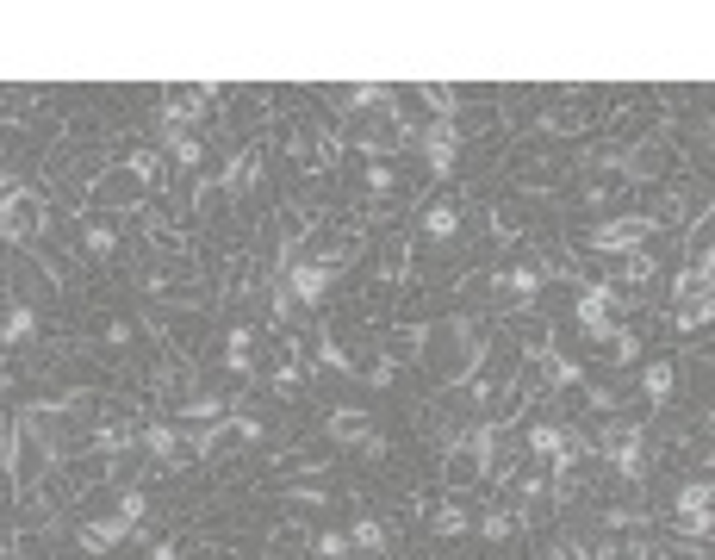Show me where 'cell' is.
I'll return each instance as SVG.
<instances>
[{
	"label": "cell",
	"instance_id": "1",
	"mask_svg": "<svg viewBox=\"0 0 715 560\" xmlns=\"http://www.w3.org/2000/svg\"><path fill=\"white\" fill-rule=\"evenodd\" d=\"M417 361H423V368L436 374V380L467 386V380L479 374V361H485V336H479L473 318L448 312V318H436V324H423V330H417Z\"/></svg>",
	"mask_w": 715,
	"mask_h": 560
},
{
	"label": "cell",
	"instance_id": "2",
	"mask_svg": "<svg viewBox=\"0 0 715 560\" xmlns=\"http://www.w3.org/2000/svg\"><path fill=\"white\" fill-rule=\"evenodd\" d=\"M492 467H498V424L492 417H479V424L448 436V448H442V480L448 486H479V480H492Z\"/></svg>",
	"mask_w": 715,
	"mask_h": 560
},
{
	"label": "cell",
	"instance_id": "3",
	"mask_svg": "<svg viewBox=\"0 0 715 560\" xmlns=\"http://www.w3.org/2000/svg\"><path fill=\"white\" fill-rule=\"evenodd\" d=\"M523 448H529V461H535V467H548V473H572V467L591 455V442H585L579 430L554 424V417H535L529 436H523Z\"/></svg>",
	"mask_w": 715,
	"mask_h": 560
},
{
	"label": "cell",
	"instance_id": "4",
	"mask_svg": "<svg viewBox=\"0 0 715 560\" xmlns=\"http://www.w3.org/2000/svg\"><path fill=\"white\" fill-rule=\"evenodd\" d=\"M249 442H262V417H249L243 405L231 411V417H218V424H206V430H193V442H187V455L193 461H224V455H237V448H249Z\"/></svg>",
	"mask_w": 715,
	"mask_h": 560
},
{
	"label": "cell",
	"instance_id": "5",
	"mask_svg": "<svg viewBox=\"0 0 715 560\" xmlns=\"http://www.w3.org/2000/svg\"><path fill=\"white\" fill-rule=\"evenodd\" d=\"M622 293L616 287H579V299H572V324H579L591 343H610V336L622 330Z\"/></svg>",
	"mask_w": 715,
	"mask_h": 560
},
{
	"label": "cell",
	"instance_id": "6",
	"mask_svg": "<svg viewBox=\"0 0 715 560\" xmlns=\"http://www.w3.org/2000/svg\"><path fill=\"white\" fill-rule=\"evenodd\" d=\"M653 231H660V218H653V212H622V218H604V224H597V231H591V249H597V256H628V249H647V237Z\"/></svg>",
	"mask_w": 715,
	"mask_h": 560
},
{
	"label": "cell",
	"instance_id": "7",
	"mask_svg": "<svg viewBox=\"0 0 715 560\" xmlns=\"http://www.w3.org/2000/svg\"><path fill=\"white\" fill-rule=\"evenodd\" d=\"M50 224V212H44V200L32 187H7V200H0V243H32L38 231Z\"/></svg>",
	"mask_w": 715,
	"mask_h": 560
},
{
	"label": "cell",
	"instance_id": "8",
	"mask_svg": "<svg viewBox=\"0 0 715 560\" xmlns=\"http://www.w3.org/2000/svg\"><path fill=\"white\" fill-rule=\"evenodd\" d=\"M715 486L709 480H684L678 486V504H672V517H678V529H684V548H703L709 542V523H715Z\"/></svg>",
	"mask_w": 715,
	"mask_h": 560
},
{
	"label": "cell",
	"instance_id": "9",
	"mask_svg": "<svg viewBox=\"0 0 715 560\" xmlns=\"http://www.w3.org/2000/svg\"><path fill=\"white\" fill-rule=\"evenodd\" d=\"M597 448H604V461L622 473V480H647V448H641V424H604V436H597Z\"/></svg>",
	"mask_w": 715,
	"mask_h": 560
},
{
	"label": "cell",
	"instance_id": "10",
	"mask_svg": "<svg viewBox=\"0 0 715 560\" xmlns=\"http://www.w3.org/2000/svg\"><path fill=\"white\" fill-rule=\"evenodd\" d=\"M143 200H150V187H143L125 162H112L106 175L94 181V206H100V212H137Z\"/></svg>",
	"mask_w": 715,
	"mask_h": 560
},
{
	"label": "cell",
	"instance_id": "11",
	"mask_svg": "<svg viewBox=\"0 0 715 560\" xmlns=\"http://www.w3.org/2000/svg\"><path fill=\"white\" fill-rule=\"evenodd\" d=\"M280 287L293 293V305H324V293L336 287V268H324V262H286L280 268Z\"/></svg>",
	"mask_w": 715,
	"mask_h": 560
},
{
	"label": "cell",
	"instance_id": "12",
	"mask_svg": "<svg viewBox=\"0 0 715 560\" xmlns=\"http://www.w3.org/2000/svg\"><path fill=\"white\" fill-rule=\"evenodd\" d=\"M137 448H143V455H150V461H156L162 473H181V467L193 461L175 424H143V430H137Z\"/></svg>",
	"mask_w": 715,
	"mask_h": 560
},
{
	"label": "cell",
	"instance_id": "13",
	"mask_svg": "<svg viewBox=\"0 0 715 560\" xmlns=\"http://www.w3.org/2000/svg\"><path fill=\"white\" fill-rule=\"evenodd\" d=\"M349 137H355L361 150H405L417 131H411L405 119H398V112H380V119H355V125H349Z\"/></svg>",
	"mask_w": 715,
	"mask_h": 560
},
{
	"label": "cell",
	"instance_id": "14",
	"mask_svg": "<svg viewBox=\"0 0 715 560\" xmlns=\"http://www.w3.org/2000/svg\"><path fill=\"white\" fill-rule=\"evenodd\" d=\"M212 100H218V88H175L162 100V131H193Z\"/></svg>",
	"mask_w": 715,
	"mask_h": 560
},
{
	"label": "cell",
	"instance_id": "15",
	"mask_svg": "<svg viewBox=\"0 0 715 560\" xmlns=\"http://www.w3.org/2000/svg\"><path fill=\"white\" fill-rule=\"evenodd\" d=\"M411 144L423 150V162H429V175H448L454 168V156H461V137H454V119H436V125H423Z\"/></svg>",
	"mask_w": 715,
	"mask_h": 560
},
{
	"label": "cell",
	"instance_id": "16",
	"mask_svg": "<svg viewBox=\"0 0 715 560\" xmlns=\"http://www.w3.org/2000/svg\"><path fill=\"white\" fill-rule=\"evenodd\" d=\"M262 181V150H237V156H224V168H218V181H212V193H231V200H243V193Z\"/></svg>",
	"mask_w": 715,
	"mask_h": 560
},
{
	"label": "cell",
	"instance_id": "17",
	"mask_svg": "<svg viewBox=\"0 0 715 560\" xmlns=\"http://www.w3.org/2000/svg\"><path fill=\"white\" fill-rule=\"evenodd\" d=\"M125 536H131V529H125L119 517H88V523L75 529V542H81V554H106V548H119Z\"/></svg>",
	"mask_w": 715,
	"mask_h": 560
},
{
	"label": "cell",
	"instance_id": "18",
	"mask_svg": "<svg viewBox=\"0 0 715 560\" xmlns=\"http://www.w3.org/2000/svg\"><path fill=\"white\" fill-rule=\"evenodd\" d=\"M224 368L255 380V330H249V324H231V330H224Z\"/></svg>",
	"mask_w": 715,
	"mask_h": 560
},
{
	"label": "cell",
	"instance_id": "19",
	"mask_svg": "<svg viewBox=\"0 0 715 560\" xmlns=\"http://www.w3.org/2000/svg\"><path fill=\"white\" fill-rule=\"evenodd\" d=\"M32 336H38V305L13 299V305H7V318H0V343L19 349V343H32Z\"/></svg>",
	"mask_w": 715,
	"mask_h": 560
},
{
	"label": "cell",
	"instance_id": "20",
	"mask_svg": "<svg viewBox=\"0 0 715 560\" xmlns=\"http://www.w3.org/2000/svg\"><path fill=\"white\" fill-rule=\"evenodd\" d=\"M367 430H374V424H367V411H349V405H336V411L324 417V436H330V442H342V448H349V442L361 448V436H367Z\"/></svg>",
	"mask_w": 715,
	"mask_h": 560
},
{
	"label": "cell",
	"instance_id": "21",
	"mask_svg": "<svg viewBox=\"0 0 715 560\" xmlns=\"http://www.w3.org/2000/svg\"><path fill=\"white\" fill-rule=\"evenodd\" d=\"M672 386H678V374H672V361H641V399L660 411L666 399H672Z\"/></svg>",
	"mask_w": 715,
	"mask_h": 560
},
{
	"label": "cell",
	"instance_id": "22",
	"mask_svg": "<svg viewBox=\"0 0 715 560\" xmlns=\"http://www.w3.org/2000/svg\"><path fill=\"white\" fill-rule=\"evenodd\" d=\"M131 448H137V430L125 424V417H112V424H100V430H94V455H106V461L131 455Z\"/></svg>",
	"mask_w": 715,
	"mask_h": 560
},
{
	"label": "cell",
	"instance_id": "23",
	"mask_svg": "<svg viewBox=\"0 0 715 560\" xmlns=\"http://www.w3.org/2000/svg\"><path fill=\"white\" fill-rule=\"evenodd\" d=\"M181 411H187V424H193V430H206V424H218V417H231L237 405L224 399V392H193V399H187Z\"/></svg>",
	"mask_w": 715,
	"mask_h": 560
},
{
	"label": "cell",
	"instance_id": "24",
	"mask_svg": "<svg viewBox=\"0 0 715 560\" xmlns=\"http://www.w3.org/2000/svg\"><path fill=\"white\" fill-rule=\"evenodd\" d=\"M162 150L175 156V168H199V162H206V144H199L193 131H162Z\"/></svg>",
	"mask_w": 715,
	"mask_h": 560
},
{
	"label": "cell",
	"instance_id": "25",
	"mask_svg": "<svg viewBox=\"0 0 715 560\" xmlns=\"http://www.w3.org/2000/svg\"><path fill=\"white\" fill-rule=\"evenodd\" d=\"M342 106H349V112H374V106H398V94L386 88V81H361V88L342 94Z\"/></svg>",
	"mask_w": 715,
	"mask_h": 560
},
{
	"label": "cell",
	"instance_id": "26",
	"mask_svg": "<svg viewBox=\"0 0 715 560\" xmlns=\"http://www.w3.org/2000/svg\"><path fill=\"white\" fill-rule=\"evenodd\" d=\"M541 287H548V268H510V274H504V293L523 299V305H529Z\"/></svg>",
	"mask_w": 715,
	"mask_h": 560
},
{
	"label": "cell",
	"instance_id": "27",
	"mask_svg": "<svg viewBox=\"0 0 715 560\" xmlns=\"http://www.w3.org/2000/svg\"><path fill=\"white\" fill-rule=\"evenodd\" d=\"M19 455H25V448H19V424L0 417V480H19Z\"/></svg>",
	"mask_w": 715,
	"mask_h": 560
},
{
	"label": "cell",
	"instance_id": "28",
	"mask_svg": "<svg viewBox=\"0 0 715 560\" xmlns=\"http://www.w3.org/2000/svg\"><path fill=\"white\" fill-rule=\"evenodd\" d=\"M709 318H715V299H697V305H672V330H709Z\"/></svg>",
	"mask_w": 715,
	"mask_h": 560
},
{
	"label": "cell",
	"instance_id": "29",
	"mask_svg": "<svg viewBox=\"0 0 715 560\" xmlns=\"http://www.w3.org/2000/svg\"><path fill=\"white\" fill-rule=\"evenodd\" d=\"M349 548H361V554H386V523H380V517H361V523L349 529Z\"/></svg>",
	"mask_w": 715,
	"mask_h": 560
},
{
	"label": "cell",
	"instance_id": "30",
	"mask_svg": "<svg viewBox=\"0 0 715 560\" xmlns=\"http://www.w3.org/2000/svg\"><path fill=\"white\" fill-rule=\"evenodd\" d=\"M473 529H479V536L485 542H504V536H517V511H485V517H473Z\"/></svg>",
	"mask_w": 715,
	"mask_h": 560
},
{
	"label": "cell",
	"instance_id": "31",
	"mask_svg": "<svg viewBox=\"0 0 715 560\" xmlns=\"http://www.w3.org/2000/svg\"><path fill=\"white\" fill-rule=\"evenodd\" d=\"M423 231H429V237H454V231H461V212H454L448 200L423 206Z\"/></svg>",
	"mask_w": 715,
	"mask_h": 560
},
{
	"label": "cell",
	"instance_id": "32",
	"mask_svg": "<svg viewBox=\"0 0 715 560\" xmlns=\"http://www.w3.org/2000/svg\"><path fill=\"white\" fill-rule=\"evenodd\" d=\"M318 361H324L330 374H349V368H355V361H349V349H342V336H336V330H318Z\"/></svg>",
	"mask_w": 715,
	"mask_h": 560
},
{
	"label": "cell",
	"instance_id": "33",
	"mask_svg": "<svg viewBox=\"0 0 715 560\" xmlns=\"http://www.w3.org/2000/svg\"><path fill=\"white\" fill-rule=\"evenodd\" d=\"M143 511H150V498H143L137 486H131V492H119V504H112V517H119V523L131 529V536H137V523H143Z\"/></svg>",
	"mask_w": 715,
	"mask_h": 560
},
{
	"label": "cell",
	"instance_id": "34",
	"mask_svg": "<svg viewBox=\"0 0 715 560\" xmlns=\"http://www.w3.org/2000/svg\"><path fill=\"white\" fill-rule=\"evenodd\" d=\"M125 168H131V175H137L143 187H156V181H162V150H131V156H125Z\"/></svg>",
	"mask_w": 715,
	"mask_h": 560
},
{
	"label": "cell",
	"instance_id": "35",
	"mask_svg": "<svg viewBox=\"0 0 715 560\" xmlns=\"http://www.w3.org/2000/svg\"><path fill=\"white\" fill-rule=\"evenodd\" d=\"M429 529H436V536H467V529H473V517L461 511V504H442V511L429 517Z\"/></svg>",
	"mask_w": 715,
	"mask_h": 560
},
{
	"label": "cell",
	"instance_id": "36",
	"mask_svg": "<svg viewBox=\"0 0 715 560\" xmlns=\"http://www.w3.org/2000/svg\"><path fill=\"white\" fill-rule=\"evenodd\" d=\"M653 268H660V262H653L647 249H628V256H622V280H628V287H641V280H653Z\"/></svg>",
	"mask_w": 715,
	"mask_h": 560
},
{
	"label": "cell",
	"instance_id": "37",
	"mask_svg": "<svg viewBox=\"0 0 715 560\" xmlns=\"http://www.w3.org/2000/svg\"><path fill=\"white\" fill-rule=\"evenodd\" d=\"M318 560H349V529H318Z\"/></svg>",
	"mask_w": 715,
	"mask_h": 560
},
{
	"label": "cell",
	"instance_id": "38",
	"mask_svg": "<svg viewBox=\"0 0 715 560\" xmlns=\"http://www.w3.org/2000/svg\"><path fill=\"white\" fill-rule=\"evenodd\" d=\"M610 349H616L622 368H635V361H641V330H628V324H622V330L610 336Z\"/></svg>",
	"mask_w": 715,
	"mask_h": 560
},
{
	"label": "cell",
	"instance_id": "39",
	"mask_svg": "<svg viewBox=\"0 0 715 560\" xmlns=\"http://www.w3.org/2000/svg\"><path fill=\"white\" fill-rule=\"evenodd\" d=\"M81 243H88L94 256H112V249H119V231H112V224H88V231H81Z\"/></svg>",
	"mask_w": 715,
	"mask_h": 560
},
{
	"label": "cell",
	"instance_id": "40",
	"mask_svg": "<svg viewBox=\"0 0 715 560\" xmlns=\"http://www.w3.org/2000/svg\"><path fill=\"white\" fill-rule=\"evenodd\" d=\"M585 405H591L597 417H604V411H616V405H622V392H616V386H597V380H585Z\"/></svg>",
	"mask_w": 715,
	"mask_h": 560
},
{
	"label": "cell",
	"instance_id": "41",
	"mask_svg": "<svg viewBox=\"0 0 715 560\" xmlns=\"http://www.w3.org/2000/svg\"><path fill=\"white\" fill-rule=\"evenodd\" d=\"M429 106H436V119H454V106H461V100H454V88H436V81H423V88H417Z\"/></svg>",
	"mask_w": 715,
	"mask_h": 560
},
{
	"label": "cell",
	"instance_id": "42",
	"mask_svg": "<svg viewBox=\"0 0 715 560\" xmlns=\"http://www.w3.org/2000/svg\"><path fill=\"white\" fill-rule=\"evenodd\" d=\"M268 386H274V392H299V386H305V368H299V361H286V368L268 374Z\"/></svg>",
	"mask_w": 715,
	"mask_h": 560
},
{
	"label": "cell",
	"instance_id": "43",
	"mask_svg": "<svg viewBox=\"0 0 715 560\" xmlns=\"http://www.w3.org/2000/svg\"><path fill=\"white\" fill-rule=\"evenodd\" d=\"M392 380H398V361H392V355H380L374 368H367V386H392Z\"/></svg>",
	"mask_w": 715,
	"mask_h": 560
},
{
	"label": "cell",
	"instance_id": "44",
	"mask_svg": "<svg viewBox=\"0 0 715 560\" xmlns=\"http://www.w3.org/2000/svg\"><path fill=\"white\" fill-rule=\"evenodd\" d=\"M293 498H299V504H305V511H324V504H330V492H324V486H299V492H293Z\"/></svg>",
	"mask_w": 715,
	"mask_h": 560
},
{
	"label": "cell",
	"instance_id": "45",
	"mask_svg": "<svg viewBox=\"0 0 715 560\" xmlns=\"http://www.w3.org/2000/svg\"><path fill=\"white\" fill-rule=\"evenodd\" d=\"M367 187H374V193H392V168L374 162V168H367Z\"/></svg>",
	"mask_w": 715,
	"mask_h": 560
},
{
	"label": "cell",
	"instance_id": "46",
	"mask_svg": "<svg viewBox=\"0 0 715 560\" xmlns=\"http://www.w3.org/2000/svg\"><path fill=\"white\" fill-rule=\"evenodd\" d=\"M150 560H181V542H168V536H162V542L150 548Z\"/></svg>",
	"mask_w": 715,
	"mask_h": 560
},
{
	"label": "cell",
	"instance_id": "47",
	"mask_svg": "<svg viewBox=\"0 0 715 560\" xmlns=\"http://www.w3.org/2000/svg\"><path fill=\"white\" fill-rule=\"evenodd\" d=\"M628 560H672V554H660V548H628Z\"/></svg>",
	"mask_w": 715,
	"mask_h": 560
},
{
	"label": "cell",
	"instance_id": "48",
	"mask_svg": "<svg viewBox=\"0 0 715 560\" xmlns=\"http://www.w3.org/2000/svg\"><path fill=\"white\" fill-rule=\"evenodd\" d=\"M0 560H13V542H7V536H0Z\"/></svg>",
	"mask_w": 715,
	"mask_h": 560
},
{
	"label": "cell",
	"instance_id": "49",
	"mask_svg": "<svg viewBox=\"0 0 715 560\" xmlns=\"http://www.w3.org/2000/svg\"><path fill=\"white\" fill-rule=\"evenodd\" d=\"M7 187H13V181H0V200H7Z\"/></svg>",
	"mask_w": 715,
	"mask_h": 560
}]
</instances>
